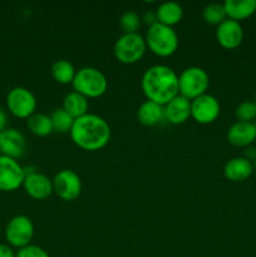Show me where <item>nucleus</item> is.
Segmentation results:
<instances>
[{
  "label": "nucleus",
  "instance_id": "2f4dec72",
  "mask_svg": "<svg viewBox=\"0 0 256 257\" xmlns=\"http://www.w3.org/2000/svg\"><path fill=\"white\" fill-rule=\"evenodd\" d=\"M8 123V117L3 109H0V132L5 131V125Z\"/></svg>",
  "mask_w": 256,
  "mask_h": 257
},
{
  "label": "nucleus",
  "instance_id": "7ed1b4c3",
  "mask_svg": "<svg viewBox=\"0 0 256 257\" xmlns=\"http://www.w3.org/2000/svg\"><path fill=\"white\" fill-rule=\"evenodd\" d=\"M146 44L160 57H170L177 50L178 35L172 27L156 23L146 33Z\"/></svg>",
  "mask_w": 256,
  "mask_h": 257
},
{
  "label": "nucleus",
  "instance_id": "412c9836",
  "mask_svg": "<svg viewBox=\"0 0 256 257\" xmlns=\"http://www.w3.org/2000/svg\"><path fill=\"white\" fill-rule=\"evenodd\" d=\"M88 107H89L88 98L75 90L68 93L63 100V109L69 113L74 119L87 114Z\"/></svg>",
  "mask_w": 256,
  "mask_h": 257
},
{
  "label": "nucleus",
  "instance_id": "a211bd4d",
  "mask_svg": "<svg viewBox=\"0 0 256 257\" xmlns=\"http://www.w3.org/2000/svg\"><path fill=\"white\" fill-rule=\"evenodd\" d=\"M223 7L228 19L240 22L255 14L256 0H226Z\"/></svg>",
  "mask_w": 256,
  "mask_h": 257
},
{
  "label": "nucleus",
  "instance_id": "6ab92c4d",
  "mask_svg": "<svg viewBox=\"0 0 256 257\" xmlns=\"http://www.w3.org/2000/svg\"><path fill=\"white\" fill-rule=\"evenodd\" d=\"M137 117L143 125L151 127L161 122V119L165 117V109H163V105L147 99L138 108Z\"/></svg>",
  "mask_w": 256,
  "mask_h": 257
},
{
  "label": "nucleus",
  "instance_id": "20e7f679",
  "mask_svg": "<svg viewBox=\"0 0 256 257\" xmlns=\"http://www.w3.org/2000/svg\"><path fill=\"white\" fill-rule=\"evenodd\" d=\"M73 88L87 98H97L105 93L108 88L107 77L102 70L94 67H83L77 70L73 79Z\"/></svg>",
  "mask_w": 256,
  "mask_h": 257
},
{
  "label": "nucleus",
  "instance_id": "4be33fe9",
  "mask_svg": "<svg viewBox=\"0 0 256 257\" xmlns=\"http://www.w3.org/2000/svg\"><path fill=\"white\" fill-rule=\"evenodd\" d=\"M50 72H52L53 78L58 83L69 84V83H73V79H74L77 70H75L74 65H73V63L70 60L58 59L52 64Z\"/></svg>",
  "mask_w": 256,
  "mask_h": 257
},
{
  "label": "nucleus",
  "instance_id": "393cba45",
  "mask_svg": "<svg viewBox=\"0 0 256 257\" xmlns=\"http://www.w3.org/2000/svg\"><path fill=\"white\" fill-rule=\"evenodd\" d=\"M202 17L206 23L212 25H220L225 19H227L223 3H210L202 10Z\"/></svg>",
  "mask_w": 256,
  "mask_h": 257
},
{
  "label": "nucleus",
  "instance_id": "a878e982",
  "mask_svg": "<svg viewBox=\"0 0 256 257\" xmlns=\"http://www.w3.org/2000/svg\"><path fill=\"white\" fill-rule=\"evenodd\" d=\"M141 25V17L133 10H128L122 14L119 19V27L124 33H138Z\"/></svg>",
  "mask_w": 256,
  "mask_h": 257
},
{
  "label": "nucleus",
  "instance_id": "dca6fc26",
  "mask_svg": "<svg viewBox=\"0 0 256 257\" xmlns=\"http://www.w3.org/2000/svg\"><path fill=\"white\" fill-rule=\"evenodd\" d=\"M165 117L172 124H182L191 117V100L177 94L163 107Z\"/></svg>",
  "mask_w": 256,
  "mask_h": 257
},
{
  "label": "nucleus",
  "instance_id": "39448f33",
  "mask_svg": "<svg viewBox=\"0 0 256 257\" xmlns=\"http://www.w3.org/2000/svg\"><path fill=\"white\" fill-rule=\"evenodd\" d=\"M208 84L210 77L200 67H188L178 75V93L190 100L205 94Z\"/></svg>",
  "mask_w": 256,
  "mask_h": 257
},
{
  "label": "nucleus",
  "instance_id": "f257e3e1",
  "mask_svg": "<svg viewBox=\"0 0 256 257\" xmlns=\"http://www.w3.org/2000/svg\"><path fill=\"white\" fill-rule=\"evenodd\" d=\"M141 87L148 100L165 107L178 93V75L172 68L156 64L148 68L142 75Z\"/></svg>",
  "mask_w": 256,
  "mask_h": 257
},
{
  "label": "nucleus",
  "instance_id": "72a5a7b5",
  "mask_svg": "<svg viewBox=\"0 0 256 257\" xmlns=\"http://www.w3.org/2000/svg\"><path fill=\"white\" fill-rule=\"evenodd\" d=\"M253 102L256 103V92H255V97H253Z\"/></svg>",
  "mask_w": 256,
  "mask_h": 257
},
{
  "label": "nucleus",
  "instance_id": "bb28decb",
  "mask_svg": "<svg viewBox=\"0 0 256 257\" xmlns=\"http://www.w3.org/2000/svg\"><path fill=\"white\" fill-rule=\"evenodd\" d=\"M235 114L240 122H252L256 118V103L253 100H243L237 105Z\"/></svg>",
  "mask_w": 256,
  "mask_h": 257
},
{
  "label": "nucleus",
  "instance_id": "ddd939ff",
  "mask_svg": "<svg viewBox=\"0 0 256 257\" xmlns=\"http://www.w3.org/2000/svg\"><path fill=\"white\" fill-rule=\"evenodd\" d=\"M27 150V141L24 135L18 130H5L0 132V151L3 156L14 158H22Z\"/></svg>",
  "mask_w": 256,
  "mask_h": 257
},
{
  "label": "nucleus",
  "instance_id": "5701e85b",
  "mask_svg": "<svg viewBox=\"0 0 256 257\" xmlns=\"http://www.w3.org/2000/svg\"><path fill=\"white\" fill-rule=\"evenodd\" d=\"M28 128L33 135L38 137H45L53 132V123L50 115L45 113H34L28 118Z\"/></svg>",
  "mask_w": 256,
  "mask_h": 257
},
{
  "label": "nucleus",
  "instance_id": "aec40b11",
  "mask_svg": "<svg viewBox=\"0 0 256 257\" xmlns=\"http://www.w3.org/2000/svg\"><path fill=\"white\" fill-rule=\"evenodd\" d=\"M156 17H157L158 23H161V24L173 27L182 19L183 9L178 3L165 2L156 10Z\"/></svg>",
  "mask_w": 256,
  "mask_h": 257
},
{
  "label": "nucleus",
  "instance_id": "c85d7f7f",
  "mask_svg": "<svg viewBox=\"0 0 256 257\" xmlns=\"http://www.w3.org/2000/svg\"><path fill=\"white\" fill-rule=\"evenodd\" d=\"M143 22L146 23L147 25H153L156 24V23L158 22L157 20V17H156V13H152V12H147L145 15H143Z\"/></svg>",
  "mask_w": 256,
  "mask_h": 257
},
{
  "label": "nucleus",
  "instance_id": "f03ea898",
  "mask_svg": "<svg viewBox=\"0 0 256 257\" xmlns=\"http://www.w3.org/2000/svg\"><path fill=\"white\" fill-rule=\"evenodd\" d=\"M70 138L78 147L85 151H98L105 147L110 140V127L98 114L87 113L74 119Z\"/></svg>",
  "mask_w": 256,
  "mask_h": 257
},
{
  "label": "nucleus",
  "instance_id": "473e14b6",
  "mask_svg": "<svg viewBox=\"0 0 256 257\" xmlns=\"http://www.w3.org/2000/svg\"><path fill=\"white\" fill-rule=\"evenodd\" d=\"M253 170H255V171H256V160H255V161H253Z\"/></svg>",
  "mask_w": 256,
  "mask_h": 257
},
{
  "label": "nucleus",
  "instance_id": "f8f14e48",
  "mask_svg": "<svg viewBox=\"0 0 256 257\" xmlns=\"http://www.w3.org/2000/svg\"><path fill=\"white\" fill-rule=\"evenodd\" d=\"M216 39L221 47L226 49H235L243 39V29L240 22L225 19L216 29Z\"/></svg>",
  "mask_w": 256,
  "mask_h": 257
},
{
  "label": "nucleus",
  "instance_id": "4468645a",
  "mask_svg": "<svg viewBox=\"0 0 256 257\" xmlns=\"http://www.w3.org/2000/svg\"><path fill=\"white\" fill-rule=\"evenodd\" d=\"M23 186L25 192L35 200H45L53 193V181L44 173L35 171L25 173Z\"/></svg>",
  "mask_w": 256,
  "mask_h": 257
},
{
  "label": "nucleus",
  "instance_id": "423d86ee",
  "mask_svg": "<svg viewBox=\"0 0 256 257\" xmlns=\"http://www.w3.org/2000/svg\"><path fill=\"white\" fill-rule=\"evenodd\" d=\"M146 48V39L140 33H124L115 40L113 52L119 62L133 64L145 55Z\"/></svg>",
  "mask_w": 256,
  "mask_h": 257
},
{
  "label": "nucleus",
  "instance_id": "f3484780",
  "mask_svg": "<svg viewBox=\"0 0 256 257\" xmlns=\"http://www.w3.org/2000/svg\"><path fill=\"white\" fill-rule=\"evenodd\" d=\"M253 163L245 157H235L228 160L223 167V175L232 182L245 181L252 175Z\"/></svg>",
  "mask_w": 256,
  "mask_h": 257
},
{
  "label": "nucleus",
  "instance_id": "7c9ffc66",
  "mask_svg": "<svg viewBox=\"0 0 256 257\" xmlns=\"http://www.w3.org/2000/svg\"><path fill=\"white\" fill-rule=\"evenodd\" d=\"M245 158H247V160L251 161V162H252V161H255L256 160V148L250 147V146H248L245 151Z\"/></svg>",
  "mask_w": 256,
  "mask_h": 257
},
{
  "label": "nucleus",
  "instance_id": "2eb2a0df",
  "mask_svg": "<svg viewBox=\"0 0 256 257\" xmlns=\"http://www.w3.org/2000/svg\"><path fill=\"white\" fill-rule=\"evenodd\" d=\"M227 140L236 147H248L256 140V124L237 120L228 128Z\"/></svg>",
  "mask_w": 256,
  "mask_h": 257
},
{
  "label": "nucleus",
  "instance_id": "9b49d317",
  "mask_svg": "<svg viewBox=\"0 0 256 257\" xmlns=\"http://www.w3.org/2000/svg\"><path fill=\"white\" fill-rule=\"evenodd\" d=\"M220 114V102L212 94L200 95L191 100V117L198 123L207 124L213 122Z\"/></svg>",
  "mask_w": 256,
  "mask_h": 257
},
{
  "label": "nucleus",
  "instance_id": "6e6552de",
  "mask_svg": "<svg viewBox=\"0 0 256 257\" xmlns=\"http://www.w3.org/2000/svg\"><path fill=\"white\" fill-rule=\"evenodd\" d=\"M7 105L18 118H29L37 109V98L28 88L15 87L8 93Z\"/></svg>",
  "mask_w": 256,
  "mask_h": 257
},
{
  "label": "nucleus",
  "instance_id": "0eeeda50",
  "mask_svg": "<svg viewBox=\"0 0 256 257\" xmlns=\"http://www.w3.org/2000/svg\"><path fill=\"white\" fill-rule=\"evenodd\" d=\"M34 236V225L28 216L19 215L13 217L5 228V237L14 247L23 248L30 245Z\"/></svg>",
  "mask_w": 256,
  "mask_h": 257
},
{
  "label": "nucleus",
  "instance_id": "c756f323",
  "mask_svg": "<svg viewBox=\"0 0 256 257\" xmlns=\"http://www.w3.org/2000/svg\"><path fill=\"white\" fill-rule=\"evenodd\" d=\"M0 257H15V255L13 252L12 247L4 245V243H0Z\"/></svg>",
  "mask_w": 256,
  "mask_h": 257
},
{
  "label": "nucleus",
  "instance_id": "9d476101",
  "mask_svg": "<svg viewBox=\"0 0 256 257\" xmlns=\"http://www.w3.org/2000/svg\"><path fill=\"white\" fill-rule=\"evenodd\" d=\"M25 180L24 168L14 158L0 156V190L15 191Z\"/></svg>",
  "mask_w": 256,
  "mask_h": 257
},
{
  "label": "nucleus",
  "instance_id": "1a4fd4ad",
  "mask_svg": "<svg viewBox=\"0 0 256 257\" xmlns=\"http://www.w3.org/2000/svg\"><path fill=\"white\" fill-rule=\"evenodd\" d=\"M53 192L64 201H74L82 192V181L77 172L62 170L53 178Z\"/></svg>",
  "mask_w": 256,
  "mask_h": 257
},
{
  "label": "nucleus",
  "instance_id": "b1692460",
  "mask_svg": "<svg viewBox=\"0 0 256 257\" xmlns=\"http://www.w3.org/2000/svg\"><path fill=\"white\" fill-rule=\"evenodd\" d=\"M50 119L53 123V131H57L59 133L70 132L73 123H74V118L69 113L65 112L63 108H57L53 110V113L50 114Z\"/></svg>",
  "mask_w": 256,
  "mask_h": 257
},
{
  "label": "nucleus",
  "instance_id": "cd10ccee",
  "mask_svg": "<svg viewBox=\"0 0 256 257\" xmlns=\"http://www.w3.org/2000/svg\"><path fill=\"white\" fill-rule=\"evenodd\" d=\"M15 257H50L49 253L37 245H28L20 248Z\"/></svg>",
  "mask_w": 256,
  "mask_h": 257
}]
</instances>
